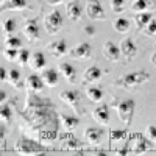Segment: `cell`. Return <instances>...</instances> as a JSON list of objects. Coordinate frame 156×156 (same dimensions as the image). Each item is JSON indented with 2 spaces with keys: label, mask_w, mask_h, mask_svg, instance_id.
I'll return each instance as SVG.
<instances>
[{
  "label": "cell",
  "mask_w": 156,
  "mask_h": 156,
  "mask_svg": "<svg viewBox=\"0 0 156 156\" xmlns=\"http://www.w3.org/2000/svg\"><path fill=\"white\" fill-rule=\"evenodd\" d=\"M86 12L87 17L92 20H105V9H103L100 0H87Z\"/></svg>",
  "instance_id": "obj_7"
},
{
  "label": "cell",
  "mask_w": 156,
  "mask_h": 156,
  "mask_svg": "<svg viewBox=\"0 0 156 156\" xmlns=\"http://www.w3.org/2000/svg\"><path fill=\"white\" fill-rule=\"evenodd\" d=\"M0 73H2V81H8L9 73L6 72V69H5V67H0Z\"/></svg>",
  "instance_id": "obj_41"
},
{
  "label": "cell",
  "mask_w": 156,
  "mask_h": 156,
  "mask_svg": "<svg viewBox=\"0 0 156 156\" xmlns=\"http://www.w3.org/2000/svg\"><path fill=\"white\" fill-rule=\"evenodd\" d=\"M125 2L126 0H111V9L117 14H120V12L125 9Z\"/></svg>",
  "instance_id": "obj_36"
},
{
  "label": "cell",
  "mask_w": 156,
  "mask_h": 156,
  "mask_svg": "<svg viewBox=\"0 0 156 156\" xmlns=\"http://www.w3.org/2000/svg\"><path fill=\"white\" fill-rule=\"evenodd\" d=\"M61 139L64 140L62 144H66L64 147H66L67 150H80L83 145H81V142L80 140H76L73 136H72V133H67V134H62L61 136Z\"/></svg>",
  "instance_id": "obj_26"
},
{
  "label": "cell",
  "mask_w": 156,
  "mask_h": 156,
  "mask_svg": "<svg viewBox=\"0 0 156 156\" xmlns=\"http://www.w3.org/2000/svg\"><path fill=\"white\" fill-rule=\"evenodd\" d=\"M5 100H6V92L0 90V103H5Z\"/></svg>",
  "instance_id": "obj_42"
},
{
  "label": "cell",
  "mask_w": 156,
  "mask_h": 156,
  "mask_svg": "<svg viewBox=\"0 0 156 156\" xmlns=\"http://www.w3.org/2000/svg\"><path fill=\"white\" fill-rule=\"evenodd\" d=\"M134 106H136V103H134L133 98H123V100L117 101L114 105V108L117 109V115H119L120 122L125 123V126L131 125L133 114H134Z\"/></svg>",
  "instance_id": "obj_5"
},
{
  "label": "cell",
  "mask_w": 156,
  "mask_h": 156,
  "mask_svg": "<svg viewBox=\"0 0 156 156\" xmlns=\"http://www.w3.org/2000/svg\"><path fill=\"white\" fill-rule=\"evenodd\" d=\"M59 98L75 112V115H78V117L84 115V109H83V105H81V97H80L78 90H72V89L62 90L59 94Z\"/></svg>",
  "instance_id": "obj_4"
},
{
  "label": "cell",
  "mask_w": 156,
  "mask_h": 156,
  "mask_svg": "<svg viewBox=\"0 0 156 156\" xmlns=\"http://www.w3.org/2000/svg\"><path fill=\"white\" fill-rule=\"evenodd\" d=\"M114 30L117 33H128L129 31V20L125 17H117L114 20Z\"/></svg>",
  "instance_id": "obj_30"
},
{
  "label": "cell",
  "mask_w": 156,
  "mask_h": 156,
  "mask_svg": "<svg viewBox=\"0 0 156 156\" xmlns=\"http://www.w3.org/2000/svg\"><path fill=\"white\" fill-rule=\"evenodd\" d=\"M0 120H2V123H5V125L12 122V109L6 101L2 103V108H0Z\"/></svg>",
  "instance_id": "obj_29"
},
{
  "label": "cell",
  "mask_w": 156,
  "mask_h": 156,
  "mask_svg": "<svg viewBox=\"0 0 156 156\" xmlns=\"http://www.w3.org/2000/svg\"><path fill=\"white\" fill-rule=\"evenodd\" d=\"M45 64H47V59H45V56H44L42 51H36V53L31 55V58H30V67H31L33 70H41V69H44Z\"/></svg>",
  "instance_id": "obj_25"
},
{
  "label": "cell",
  "mask_w": 156,
  "mask_h": 156,
  "mask_svg": "<svg viewBox=\"0 0 156 156\" xmlns=\"http://www.w3.org/2000/svg\"><path fill=\"white\" fill-rule=\"evenodd\" d=\"M92 117H94V120L97 122V123H100V125H103V126H106V125H109V106L108 105H100V106H97L94 111H92Z\"/></svg>",
  "instance_id": "obj_13"
},
{
  "label": "cell",
  "mask_w": 156,
  "mask_h": 156,
  "mask_svg": "<svg viewBox=\"0 0 156 156\" xmlns=\"http://www.w3.org/2000/svg\"><path fill=\"white\" fill-rule=\"evenodd\" d=\"M58 69L62 73V76L66 78L69 83H75V78H76V70L72 66L70 62H59L58 64Z\"/></svg>",
  "instance_id": "obj_21"
},
{
  "label": "cell",
  "mask_w": 156,
  "mask_h": 156,
  "mask_svg": "<svg viewBox=\"0 0 156 156\" xmlns=\"http://www.w3.org/2000/svg\"><path fill=\"white\" fill-rule=\"evenodd\" d=\"M84 33L89 34V36H94L95 34V28L92 27V25H86V27H84Z\"/></svg>",
  "instance_id": "obj_40"
},
{
  "label": "cell",
  "mask_w": 156,
  "mask_h": 156,
  "mask_svg": "<svg viewBox=\"0 0 156 156\" xmlns=\"http://www.w3.org/2000/svg\"><path fill=\"white\" fill-rule=\"evenodd\" d=\"M8 83H9L12 87H16L17 90H23V89H25V84H27V81H23V80H22L20 72H19L17 69H11V70H9Z\"/></svg>",
  "instance_id": "obj_23"
},
{
  "label": "cell",
  "mask_w": 156,
  "mask_h": 156,
  "mask_svg": "<svg viewBox=\"0 0 156 156\" xmlns=\"http://www.w3.org/2000/svg\"><path fill=\"white\" fill-rule=\"evenodd\" d=\"M3 30H5L6 36L14 34V31H16V20L14 19H6L3 22Z\"/></svg>",
  "instance_id": "obj_35"
},
{
  "label": "cell",
  "mask_w": 156,
  "mask_h": 156,
  "mask_svg": "<svg viewBox=\"0 0 156 156\" xmlns=\"http://www.w3.org/2000/svg\"><path fill=\"white\" fill-rule=\"evenodd\" d=\"M101 75H103V72H101L100 67L90 66V67H87V69L84 70V73H83V81H84V83H95L97 80H100V78H101Z\"/></svg>",
  "instance_id": "obj_22"
},
{
  "label": "cell",
  "mask_w": 156,
  "mask_h": 156,
  "mask_svg": "<svg viewBox=\"0 0 156 156\" xmlns=\"http://www.w3.org/2000/svg\"><path fill=\"white\" fill-rule=\"evenodd\" d=\"M59 122L64 128L66 133H72L73 129H76V126L80 125V119L78 115H66V114H61L59 115Z\"/></svg>",
  "instance_id": "obj_18"
},
{
  "label": "cell",
  "mask_w": 156,
  "mask_h": 156,
  "mask_svg": "<svg viewBox=\"0 0 156 156\" xmlns=\"http://www.w3.org/2000/svg\"><path fill=\"white\" fill-rule=\"evenodd\" d=\"M66 14L72 22H76L81 19L83 14V6L80 3V0H69L66 3Z\"/></svg>",
  "instance_id": "obj_12"
},
{
  "label": "cell",
  "mask_w": 156,
  "mask_h": 156,
  "mask_svg": "<svg viewBox=\"0 0 156 156\" xmlns=\"http://www.w3.org/2000/svg\"><path fill=\"white\" fill-rule=\"evenodd\" d=\"M153 19V14L150 11H144V12H137V16L134 17V22H136V27L144 30L147 27V23Z\"/></svg>",
  "instance_id": "obj_27"
},
{
  "label": "cell",
  "mask_w": 156,
  "mask_h": 156,
  "mask_svg": "<svg viewBox=\"0 0 156 156\" xmlns=\"http://www.w3.org/2000/svg\"><path fill=\"white\" fill-rule=\"evenodd\" d=\"M103 137V129L97 126H87L84 129V139L87 140V144L90 145H98Z\"/></svg>",
  "instance_id": "obj_15"
},
{
  "label": "cell",
  "mask_w": 156,
  "mask_h": 156,
  "mask_svg": "<svg viewBox=\"0 0 156 156\" xmlns=\"http://www.w3.org/2000/svg\"><path fill=\"white\" fill-rule=\"evenodd\" d=\"M109 139H111V144L112 142L125 140L126 139V129H114V131L109 133Z\"/></svg>",
  "instance_id": "obj_32"
},
{
  "label": "cell",
  "mask_w": 156,
  "mask_h": 156,
  "mask_svg": "<svg viewBox=\"0 0 156 156\" xmlns=\"http://www.w3.org/2000/svg\"><path fill=\"white\" fill-rule=\"evenodd\" d=\"M120 51L126 58V61H131L137 55V45L134 44L133 39L126 37V39H123V41H120Z\"/></svg>",
  "instance_id": "obj_14"
},
{
  "label": "cell",
  "mask_w": 156,
  "mask_h": 156,
  "mask_svg": "<svg viewBox=\"0 0 156 156\" xmlns=\"http://www.w3.org/2000/svg\"><path fill=\"white\" fill-rule=\"evenodd\" d=\"M47 50L50 51V55L53 58H59L67 51V44L64 39H58V41H53L47 45Z\"/></svg>",
  "instance_id": "obj_17"
},
{
  "label": "cell",
  "mask_w": 156,
  "mask_h": 156,
  "mask_svg": "<svg viewBox=\"0 0 156 156\" xmlns=\"http://www.w3.org/2000/svg\"><path fill=\"white\" fill-rule=\"evenodd\" d=\"M5 45H6V47H11V48H20V47H22V41H20L17 36L9 34V36H6V39H5Z\"/></svg>",
  "instance_id": "obj_33"
},
{
  "label": "cell",
  "mask_w": 156,
  "mask_h": 156,
  "mask_svg": "<svg viewBox=\"0 0 156 156\" xmlns=\"http://www.w3.org/2000/svg\"><path fill=\"white\" fill-rule=\"evenodd\" d=\"M144 33H145L147 36H153V34H156V20H154V19H151V20L147 23V27L144 28Z\"/></svg>",
  "instance_id": "obj_37"
},
{
  "label": "cell",
  "mask_w": 156,
  "mask_h": 156,
  "mask_svg": "<svg viewBox=\"0 0 156 156\" xmlns=\"http://www.w3.org/2000/svg\"><path fill=\"white\" fill-rule=\"evenodd\" d=\"M154 6H156L154 0H134L131 5V9L134 12H144V11L154 9Z\"/></svg>",
  "instance_id": "obj_24"
},
{
  "label": "cell",
  "mask_w": 156,
  "mask_h": 156,
  "mask_svg": "<svg viewBox=\"0 0 156 156\" xmlns=\"http://www.w3.org/2000/svg\"><path fill=\"white\" fill-rule=\"evenodd\" d=\"M25 126L41 142H53L58 137V115L55 105L48 98L39 97L37 92H31L27 97V106L22 112Z\"/></svg>",
  "instance_id": "obj_1"
},
{
  "label": "cell",
  "mask_w": 156,
  "mask_h": 156,
  "mask_svg": "<svg viewBox=\"0 0 156 156\" xmlns=\"http://www.w3.org/2000/svg\"><path fill=\"white\" fill-rule=\"evenodd\" d=\"M147 136H148V140L156 142V125H148L147 126Z\"/></svg>",
  "instance_id": "obj_38"
},
{
  "label": "cell",
  "mask_w": 156,
  "mask_h": 156,
  "mask_svg": "<svg viewBox=\"0 0 156 156\" xmlns=\"http://www.w3.org/2000/svg\"><path fill=\"white\" fill-rule=\"evenodd\" d=\"M45 2H47L48 5H59L62 0H45Z\"/></svg>",
  "instance_id": "obj_43"
},
{
  "label": "cell",
  "mask_w": 156,
  "mask_h": 156,
  "mask_svg": "<svg viewBox=\"0 0 156 156\" xmlns=\"http://www.w3.org/2000/svg\"><path fill=\"white\" fill-rule=\"evenodd\" d=\"M44 27L48 34H56L62 28V14L59 9H53L51 12L45 16L44 19Z\"/></svg>",
  "instance_id": "obj_6"
},
{
  "label": "cell",
  "mask_w": 156,
  "mask_h": 156,
  "mask_svg": "<svg viewBox=\"0 0 156 156\" xmlns=\"http://www.w3.org/2000/svg\"><path fill=\"white\" fill-rule=\"evenodd\" d=\"M128 145H129V151L139 154V153H144V151L148 150V140H145V137L140 133H136L129 137Z\"/></svg>",
  "instance_id": "obj_9"
},
{
  "label": "cell",
  "mask_w": 156,
  "mask_h": 156,
  "mask_svg": "<svg viewBox=\"0 0 156 156\" xmlns=\"http://www.w3.org/2000/svg\"><path fill=\"white\" fill-rule=\"evenodd\" d=\"M5 140H6V129H5V123H2V126H0V144H2V150L5 148Z\"/></svg>",
  "instance_id": "obj_39"
},
{
  "label": "cell",
  "mask_w": 156,
  "mask_h": 156,
  "mask_svg": "<svg viewBox=\"0 0 156 156\" xmlns=\"http://www.w3.org/2000/svg\"><path fill=\"white\" fill-rule=\"evenodd\" d=\"M148 80H150V73L147 70H144V69H139L136 72H131V73H126L123 76H119L114 81V86L128 89V87H134V86H139V84H144Z\"/></svg>",
  "instance_id": "obj_2"
},
{
  "label": "cell",
  "mask_w": 156,
  "mask_h": 156,
  "mask_svg": "<svg viewBox=\"0 0 156 156\" xmlns=\"http://www.w3.org/2000/svg\"><path fill=\"white\" fill-rule=\"evenodd\" d=\"M103 55L108 61H112V62H117L122 56V51H120V45H117L115 42L112 41H106L105 45H103Z\"/></svg>",
  "instance_id": "obj_10"
},
{
  "label": "cell",
  "mask_w": 156,
  "mask_h": 156,
  "mask_svg": "<svg viewBox=\"0 0 156 156\" xmlns=\"http://www.w3.org/2000/svg\"><path fill=\"white\" fill-rule=\"evenodd\" d=\"M28 6L27 0H6L5 3L0 5V11H22Z\"/></svg>",
  "instance_id": "obj_20"
},
{
  "label": "cell",
  "mask_w": 156,
  "mask_h": 156,
  "mask_svg": "<svg viewBox=\"0 0 156 156\" xmlns=\"http://www.w3.org/2000/svg\"><path fill=\"white\" fill-rule=\"evenodd\" d=\"M3 56L6 58V61H16V59L19 58V51H17V48L5 47V50H3Z\"/></svg>",
  "instance_id": "obj_34"
},
{
  "label": "cell",
  "mask_w": 156,
  "mask_h": 156,
  "mask_svg": "<svg viewBox=\"0 0 156 156\" xmlns=\"http://www.w3.org/2000/svg\"><path fill=\"white\" fill-rule=\"evenodd\" d=\"M151 62H153L154 66H156V51H154V53L151 55Z\"/></svg>",
  "instance_id": "obj_44"
},
{
  "label": "cell",
  "mask_w": 156,
  "mask_h": 156,
  "mask_svg": "<svg viewBox=\"0 0 156 156\" xmlns=\"http://www.w3.org/2000/svg\"><path fill=\"white\" fill-rule=\"evenodd\" d=\"M22 31L25 34V37L28 41L34 42V41H39L41 39V34H39V23L36 19H27L23 22V27H22Z\"/></svg>",
  "instance_id": "obj_8"
},
{
  "label": "cell",
  "mask_w": 156,
  "mask_h": 156,
  "mask_svg": "<svg viewBox=\"0 0 156 156\" xmlns=\"http://www.w3.org/2000/svg\"><path fill=\"white\" fill-rule=\"evenodd\" d=\"M86 95L90 101L94 103H98L101 98H103V90L98 87V86H87L86 87Z\"/></svg>",
  "instance_id": "obj_28"
},
{
  "label": "cell",
  "mask_w": 156,
  "mask_h": 156,
  "mask_svg": "<svg viewBox=\"0 0 156 156\" xmlns=\"http://www.w3.org/2000/svg\"><path fill=\"white\" fill-rule=\"evenodd\" d=\"M41 76H42L45 86H48V87H56L59 83V75L55 69H44Z\"/></svg>",
  "instance_id": "obj_19"
},
{
  "label": "cell",
  "mask_w": 156,
  "mask_h": 156,
  "mask_svg": "<svg viewBox=\"0 0 156 156\" xmlns=\"http://www.w3.org/2000/svg\"><path fill=\"white\" fill-rule=\"evenodd\" d=\"M14 151L19 154H37V153H45L47 147L41 144V140H34V139L22 136L16 140Z\"/></svg>",
  "instance_id": "obj_3"
},
{
  "label": "cell",
  "mask_w": 156,
  "mask_h": 156,
  "mask_svg": "<svg viewBox=\"0 0 156 156\" xmlns=\"http://www.w3.org/2000/svg\"><path fill=\"white\" fill-rule=\"evenodd\" d=\"M44 80H42V76L41 75H36V73H31L27 76V87L30 92H39L41 94L42 90H44Z\"/></svg>",
  "instance_id": "obj_16"
},
{
  "label": "cell",
  "mask_w": 156,
  "mask_h": 156,
  "mask_svg": "<svg viewBox=\"0 0 156 156\" xmlns=\"http://www.w3.org/2000/svg\"><path fill=\"white\" fill-rule=\"evenodd\" d=\"M30 58H31L30 50H27V48H22V50L19 51V58H17V61H19V64H20L22 67H25L27 64H30Z\"/></svg>",
  "instance_id": "obj_31"
},
{
  "label": "cell",
  "mask_w": 156,
  "mask_h": 156,
  "mask_svg": "<svg viewBox=\"0 0 156 156\" xmlns=\"http://www.w3.org/2000/svg\"><path fill=\"white\" fill-rule=\"evenodd\" d=\"M69 55L70 58H76V59H89L92 56V47L87 42H80L69 51Z\"/></svg>",
  "instance_id": "obj_11"
}]
</instances>
